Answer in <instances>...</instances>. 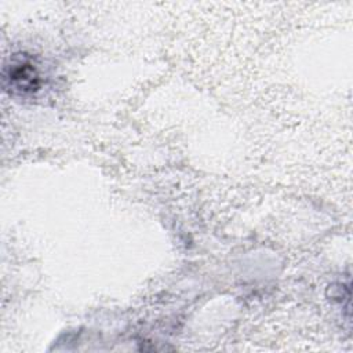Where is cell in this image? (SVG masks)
I'll return each mask as SVG.
<instances>
[{"label": "cell", "mask_w": 353, "mask_h": 353, "mask_svg": "<svg viewBox=\"0 0 353 353\" xmlns=\"http://www.w3.org/2000/svg\"><path fill=\"white\" fill-rule=\"evenodd\" d=\"M4 80L12 91L19 94H30L40 87V73L29 59L12 61L6 68Z\"/></svg>", "instance_id": "cell-1"}]
</instances>
